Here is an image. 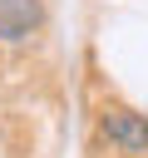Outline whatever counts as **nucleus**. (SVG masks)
<instances>
[{"mask_svg": "<svg viewBox=\"0 0 148 158\" xmlns=\"http://www.w3.org/2000/svg\"><path fill=\"white\" fill-rule=\"evenodd\" d=\"M99 128H104L118 148H128V153L148 148V118H138V114H128V109H109Z\"/></svg>", "mask_w": 148, "mask_h": 158, "instance_id": "nucleus-1", "label": "nucleus"}, {"mask_svg": "<svg viewBox=\"0 0 148 158\" xmlns=\"http://www.w3.org/2000/svg\"><path fill=\"white\" fill-rule=\"evenodd\" d=\"M44 20L39 0H0V40H25Z\"/></svg>", "mask_w": 148, "mask_h": 158, "instance_id": "nucleus-2", "label": "nucleus"}]
</instances>
